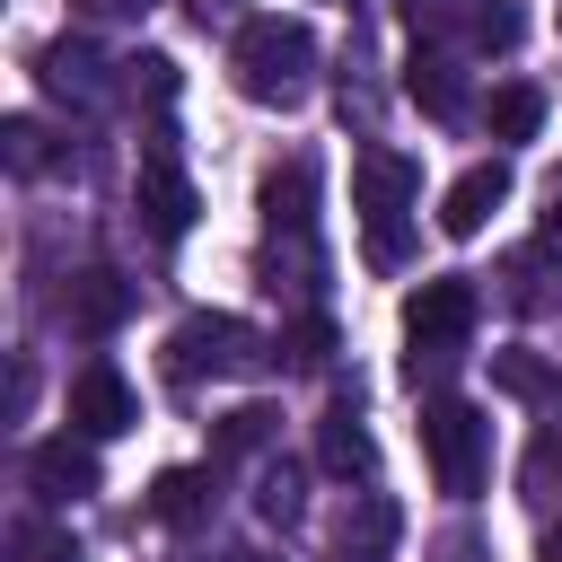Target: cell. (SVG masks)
I'll return each instance as SVG.
<instances>
[{
    "label": "cell",
    "mask_w": 562,
    "mask_h": 562,
    "mask_svg": "<svg viewBox=\"0 0 562 562\" xmlns=\"http://www.w3.org/2000/svg\"><path fill=\"white\" fill-rule=\"evenodd\" d=\"M228 70L255 105H299L307 97V70H316V35L307 18H246L237 44H228Z\"/></svg>",
    "instance_id": "cell-1"
},
{
    "label": "cell",
    "mask_w": 562,
    "mask_h": 562,
    "mask_svg": "<svg viewBox=\"0 0 562 562\" xmlns=\"http://www.w3.org/2000/svg\"><path fill=\"white\" fill-rule=\"evenodd\" d=\"M404 334H413V386L422 378H448V360L465 351V334H474V281L465 272H439V281H422L413 299H404Z\"/></svg>",
    "instance_id": "cell-2"
},
{
    "label": "cell",
    "mask_w": 562,
    "mask_h": 562,
    "mask_svg": "<svg viewBox=\"0 0 562 562\" xmlns=\"http://www.w3.org/2000/svg\"><path fill=\"white\" fill-rule=\"evenodd\" d=\"M422 448H430V474L448 501H474L483 474H492V422L465 404V395H430L422 404Z\"/></svg>",
    "instance_id": "cell-3"
},
{
    "label": "cell",
    "mask_w": 562,
    "mask_h": 562,
    "mask_svg": "<svg viewBox=\"0 0 562 562\" xmlns=\"http://www.w3.org/2000/svg\"><path fill=\"white\" fill-rule=\"evenodd\" d=\"M167 369L176 378H246V369H263V334L246 316H184L167 334Z\"/></svg>",
    "instance_id": "cell-4"
},
{
    "label": "cell",
    "mask_w": 562,
    "mask_h": 562,
    "mask_svg": "<svg viewBox=\"0 0 562 562\" xmlns=\"http://www.w3.org/2000/svg\"><path fill=\"white\" fill-rule=\"evenodd\" d=\"M351 184H360V220H369V255L378 263H395V220H404V202L422 193V176H413V158H395V149H360V167H351Z\"/></svg>",
    "instance_id": "cell-5"
},
{
    "label": "cell",
    "mask_w": 562,
    "mask_h": 562,
    "mask_svg": "<svg viewBox=\"0 0 562 562\" xmlns=\"http://www.w3.org/2000/svg\"><path fill=\"white\" fill-rule=\"evenodd\" d=\"M132 422H140L132 378H123L114 360H88V369L70 378V430H79V439H123Z\"/></svg>",
    "instance_id": "cell-6"
},
{
    "label": "cell",
    "mask_w": 562,
    "mask_h": 562,
    "mask_svg": "<svg viewBox=\"0 0 562 562\" xmlns=\"http://www.w3.org/2000/svg\"><path fill=\"white\" fill-rule=\"evenodd\" d=\"M132 202H140L149 237H167V246L193 228V184H184V167H176L167 140H149V158H140V176H132Z\"/></svg>",
    "instance_id": "cell-7"
},
{
    "label": "cell",
    "mask_w": 562,
    "mask_h": 562,
    "mask_svg": "<svg viewBox=\"0 0 562 562\" xmlns=\"http://www.w3.org/2000/svg\"><path fill=\"white\" fill-rule=\"evenodd\" d=\"M501 202H509V167L483 158V167H465V176L439 193V228H448V237H483V220H492Z\"/></svg>",
    "instance_id": "cell-8"
},
{
    "label": "cell",
    "mask_w": 562,
    "mask_h": 562,
    "mask_svg": "<svg viewBox=\"0 0 562 562\" xmlns=\"http://www.w3.org/2000/svg\"><path fill=\"white\" fill-rule=\"evenodd\" d=\"M61 316H70L79 334H114V325L132 316V281H123V272H105V263H88V272H70Z\"/></svg>",
    "instance_id": "cell-9"
},
{
    "label": "cell",
    "mask_w": 562,
    "mask_h": 562,
    "mask_svg": "<svg viewBox=\"0 0 562 562\" xmlns=\"http://www.w3.org/2000/svg\"><path fill=\"white\" fill-rule=\"evenodd\" d=\"M26 483L44 492V501H79V492H97V457H88V439H35L26 448Z\"/></svg>",
    "instance_id": "cell-10"
},
{
    "label": "cell",
    "mask_w": 562,
    "mask_h": 562,
    "mask_svg": "<svg viewBox=\"0 0 562 562\" xmlns=\"http://www.w3.org/2000/svg\"><path fill=\"white\" fill-rule=\"evenodd\" d=\"M316 465H325L334 483H351V474H378V439H369V422H360L351 404H334V413L316 422Z\"/></svg>",
    "instance_id": "cell-11"
},
{
    "label": "cell",
    "mask_w": 562,
    "mask_h": 562,
    "mask_svg": "<svg viewBox=\"0 0 562 562\" xmlns=\"http://www.w3.org/2000/svg\"><path fill=\"white\" fill-rule=\"evenodd\" d=\"M492 386H501V395H518V404H562V369H553L544 351H527V342L492 351Z\"/></svg>",
    "instance_id": "cell-12"
},
{
    "label": "cell",
    "mask_w": 562,
    "mask_h": 562,
    "mask_svg": "<svg viewBox=\"0 0 562 562\" xmlns=\"http://www.w3.org/2000/svg\"><path fill=\"white\" fill-rule=\"evenodd\" d=\"M35 79H44L53 97H70V105H97V53H88V44H70V35L35 53Z\"/></svg>",
    "instance_id": "cell-13"
},
{
    "label": "cell",
    "mask_w": 562,
    "mask_h": 562,
    "mask_svg": "<svg viewBox=\"0 0 562 562\" xmlns=\"http://www.w3.org/2000/svg\"><path fill=\"white\" fill-rule=\"evenodd\" d=\"M404 97H413L422 114H439V123H448V114L465 105V88H457V61H448V53H413V61H404Z\"/></svg>",
    "instance_id": "cell-14"
},
{
    "label": "cell",
    "mask_w": 562,
    "mask_h": 562,
    "mask_svg": "<svg viewBox=\"0 0 562 562\" xmlns=\"http://www.w3.org/2000/svg\"><path fill=\"white\" fill-rule=\"evenodd\" d=\"M211 509V474H193V465H167L158 483H149V518L158 527H193Z\"/></svg>",
    "instance_id": "cell-15"
},
{
    "label": "cell",
    "mask_w": 562,
    "mask_h": 562,
    "mask_svg": "<svg viewBox=\"0 0 562 562\" xmlns=\"http://www.w3.org/2000/svg\"><path fill=\"white\" fill-rule=\"evenodd\" d=\"M518 501L527 509H562V430H536L518 457Z\"/></svg>",
    "instance_id": "cell-16"
},
{
    "label": "cell",
    "mask_w": 562,
    "mask_h": 562,
    "mask_svg": "<svg viewBox=\"0 0 562 562\" xmlns=\"http://www.w3.org/2000/svg\"><path fill=\"white\" fill-rule=\"evenodd\" d=\"M272 430H281V413H272V404H237V413H220L211 457H255V448H272Z\"/></svg>",
    "instance_id": "cell-17"
},
{
    "label": "cell",
    "mask_w": 562,
    "mask_h": 562,
    "mask_svg": "<svg viewBox=\"0 0 562 562\" xmlns=\"http://www.w3.org/2000/svg\"><path fill=\"white\" fill-rule=\"evenodd\" d=\"M536 123H544V88H527V79L492 88V140H536Z\"/></svg>",
    "instance_id": "cell-18"
},
{
    "label": "cell",
    "mask_w": 562,
    "mask_h": 562,
    "mask_svg": "<svg viewBox=\"0 0 562 562\" xmlns=\"http://www.w3.org/2000/svg\"><path fill=\"white\" fill-rule=\"evenodd\" d=\"M307 184H316V176H307V158H290V167L263 184V211H272V228H281V220H290V228H307Z\"/></svg>",
    "instance_id": "cell-19"
},
{
    "label": "cell",
    "mask_w": 562,
    "mask_h": 562,
    "mask_svg": "<svg viewBox=\"0 0 562 562\" xmlns=\"http://www.w3.org/2000/svg\"><path fill=\"white\" fill-rule=\"evenodd\" d=\"M518 26H527L518 0H474V9H465V35H474L483 53H492V44H518Z\"/></svg>",
    "instance_id": "cell-20"
},
{
    "label": "cell",
    "mask_w": 562,
    "mask_h": 562,
    "mask_svg": "<svg viewBox=\"0 0 562 562\" xmlns=\"http://www.w3.org/2000/svg\"><path fill=\"white\" fill-rule=\"evenodd\" d=\"M255 509H263V518H281V527H290V518H299V509H307V501H299V465H263V483H255Z\"/></svg>",
    "instance_id": "cell-21"
},
{
    "label": "cell",
    "mask_w": 562,
    "mask_h": 562,
    "mask_svg": "<svg viewBox=\"0 0 562 562\" xmlns=\"http://www.w3.org/2000/svg\"><path fill=\"white\" fill-rule=\"evenodd\" d=\"M9 553H18V562H79V553H70V536H61V527H44V518H18Z\"/></svg>",
    "instance_id": "cell-22"
},
{
    "label": "cell",
    "mask_w": 562,
    "mask_h": 562,
    "mask_svg": "<svg viewBox=\"0 0 562 562\" xmlns=\"http://www.w3.org/2000/svg\"><path fill=\"white\" fill-rule=\"evenodd\" d=\"M0 149H9L18 176H35V167H44V123H35V114H9V123H0Z\"/></svg>",
    "instance_id": "cell-23"
},
{
    "label": "cell",
    "mask_w": 562,
    "mask_h": 562,
    "mask_svg": "<svg viewBox=\"0 0 562 562\" xmlns=\"http://www.w3.org/2000/svg\"><path fill=\"white\" fill-rule=\"evenodd\" d=\"M281 351H290V369H325V360H334V325H325V316H307Z\"/></svg>",
    "instance_id": "cell-24"
},
{
    "label": "cell",
    "mask_w": 562,
    "mask_h": 562,
    "mask_svg": "<svg viewBox=\"0 0 562 562\" xmlns=\"http://www.w3.org/2000/svg\"><path fill=\"white\" fill-rule=\"evenodd\" d=\"M395 536V509L386 501H360V527H342V553H378Z\"/></svg>",
    "instance_id": "cell-25"
},
{
    "label": "cell",
    "mask_w": 562,
    "mask_h": 562,
    "mask_svg": "<svg viewBox=\"0 0 562 562\" xmlns=\"http://www.w3.org/2000/svg\"><path fill=\"white\" fill-rule=\"evenodd\" d=\"M132 88H149V97H176V61H158V53H149V61H132Z\"/></svg>",
    "instance_id": "cell-26"
},
{
    "label": "cell",
    "mask_w": 562,
    "mask_h": 562,
    "mask_svg": "<svg viewBox=\"0 0 562 562\" xmlns=\"http://www.w3.org/2000/svg\"><path fill=\"white\" fill-rule=\"evenodd\" d=\"M220 9H228V0H193V18H220Z\"/></svg>",
    "instance_id": "cell-27"
},
{
    "label": "cell",
    "mask_w": 562,
    "mask_h": 562,
    "mask_svg": "<svg viewBox=\"0 0 562 562\" xmlns=\"http://www.w3.org/2000/svg\"><path fill=\"white\" fill-rule=\"evenodd\" d=\"M536 562H562V536H544V553H536Z\"/></svg>",
    "instance_id": "cell-28"
},
{
    "label": "cell",
    "mask_w": 562,
    "mask_h": 562,
    "mask_svg": "<svg viewBox=\"0 0 562 562\" xmlns=\"http://www.w3.org/2000/svg\"><path fill=\"white\" fill-rule=\"evenodd\" d=\"M220 562H263V553H220Z\"/></svg>",
    "instance_id": "cell-29"
}]
</instances>
